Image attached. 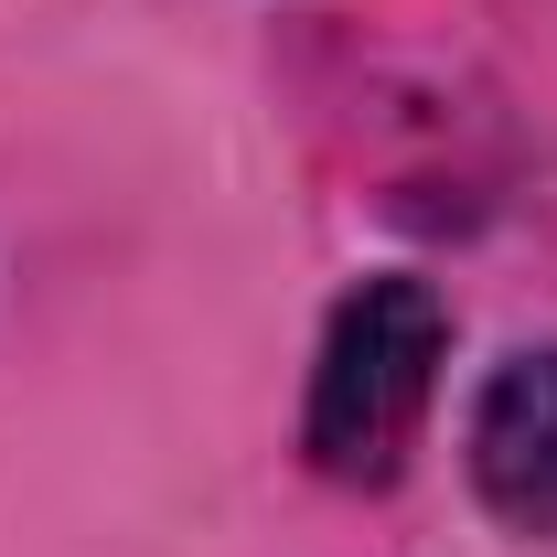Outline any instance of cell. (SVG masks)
Wrapping results in <instances>:
<instances>
[{
    "label": "cell",
    "mask_w": 557,
    "mask_h": 557,
    "mask_svg": "<svg viewBox=\"0 0 557 557\" xmlns=\"http://www.w3.org/2000/svg\"><path fill=\"white\" fill-rule=\"evenodd\" d=\"M440 300L418 278H364L333 333H322V364H311V461L333 483H386L397 450H408L418 408L440 386Z\"/></svg>",
    "instance_id": "1"
},
{
    "label": "cell",
    "mask_w": 557,
    "mask_h": 557,
    "mask_svg": "<svg viewBox=\"0 0 557 557\" xmlns=\"http://www.w3.org/2000/svg\"><path fill=\"white\" fill-rule=\"evenodd\" d=\"M472 483L504 525L557 536V344L515 354L472 408Z\"/></svg>",
    "instance_id": "2"
}]
</instances>
